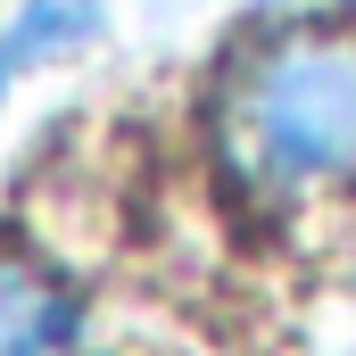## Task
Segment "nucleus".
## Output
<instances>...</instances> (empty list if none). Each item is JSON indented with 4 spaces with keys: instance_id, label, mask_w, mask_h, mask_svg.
I'll return each instance as SVG.
<instances>
[{
    "instance_id": "f257e3e1",
    "label": "nucleus",
    "mask_w": 356,
    "mask_h": 356,
    "mask_svg": "<svg viewBox=\"0 0 356 356\" xmlns=\"http://www.w3.org/2000/svg\"><path fill=\"white\" fill-rule=\"evenodd\" d=\"M224 166L266 191L307 199L356 175V33H282L232 67L216 99Z\"/></svg>"
},
{
    "instance_id": "f03ea898",
    "label": "nucleus",
    "mask_w": 356,
    "mask_h": 356,
    "mask_svg": "<svg viewBox=\"0 0 356 356\" xmlns=\"http://www.w3.org/2000/svg\"><path fill=\"white\" fill-rule=\"evenodd\" d=\"M0 356H83V298L33 257H0Z\"/></svg>"
},
{
    "instance_id": "7ed1b4c3",
    "label": "nucleus",
    "mask_w": 356,
    "mask_h": 356,
    "mask_svg": "<svg viewBox=\"0 0 356 356\" xmlns=\"http://www.w3.org/2000/svg\"><path fill=\"white\" fill-rule=\"evenodd\" d=\"M99 25H108V0H25V8L0 25V99L25 83V75L75 58Z\"/></svg>"
}]
</instances>
